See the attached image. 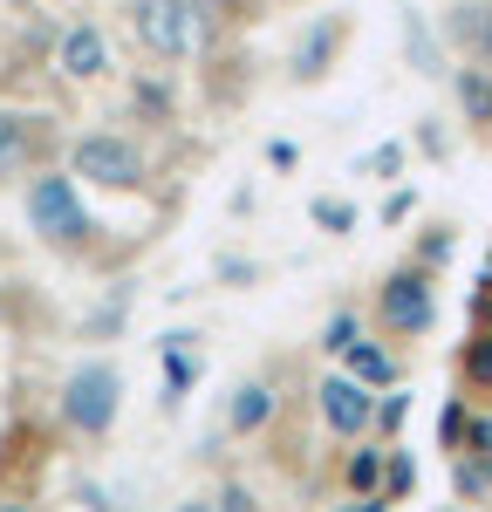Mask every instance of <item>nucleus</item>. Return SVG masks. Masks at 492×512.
<instances>
[{"instance_id": "nucleus-6", "label": "nucleus", "mask_w": 492, "mask_h": 512, "mask_svg": "<svg viewBox=\"0 0 492 512\" xmlns=\"http://www.w3.org/2000/svg\"><path fill=\"white\" fill-rule=\"evenodd\" d=\"M315 410H322V424L335 437H363L376 424V390H369L363 376H349V369H328L322 383H315Z\"/></svg>"}, {"instance_id": "nucleus-14", "label": "nucleus", "mask_w": 492, "mask_h": 512, "mask_svg": "<svg viewBox=\"0 0 492 512\" xmlns=\"http://www.w3.org/2000/svg\"><path fill=\"white\" fill-rule=\"evenodd\" d=\"M404 48H410V69H417V76H451L445 69V48H438V35H431V28H424V14H404Z\"/></svg>"}, {"instance_id": "nucleus-24", "label": "nucleus", "mask_w": 492, "mask_h": 512, "mask_svg": "<svg viewBox=\"0 0 492 512\" xmlns=\"http://www.w3.org/2000/svg\"><path fill=\"white\" fill-rule=\"evenodd\" d=\"M465 451H472V458H486V465H492V410H486V403L472 410V431H465Z\"/></svg>"}, {"instance_id": "nucleus-9", "label": "nucleus", "mask_w": 492, "mask_h": 512, "mask_svg": "<svg viewBox=\"0 0 492 512\" xmlns=\"http://www.w3.org/2000/svg\"><path fill=\"white\" fill-rule=\"evenodd\" d=\"M103 69H110V41H103V28H96V21H76V28L62 35V76L96 82Z\"/></svg>"}, {"instance_id": "nucleus-26", "label": "nucleus", "mask_w": 492, "mask_h": 512, "mask_svg": "<svg viewBox=\"0 0 492 512\" xmlns=\"http://www.w3.org/2000/svg\"><path fill=\"white\" fill-rule=\"evenodd\" d=\"M417 212V192H390L383 198V226H397V219H410Z\"/></svg>"}, {"instance_id": "nucleus-11", "label": "nucleus", "mask_w": 492, "mask_h": 512, "mask_svg": "<svg viewBox=\"0 0 492 512\" xmlns=\"http://www.w3.org/2000/svg\"><path fill=\"white\" fill-rule=\"evenodd\" d=\"M274 403H281V396H274V383H260V376H253V383H240V390H233V403H226V431H233V437L267 431Z\"/></svg>"}, {"instance_id": "nucleus-12", "label": "nucleus", "mask_w": 492, "mask_h": 512, "mask_svg": "<svg viewBox=\"0 0 492 512\" xmlns=\"http://www.w3.org/2000/svg\"><path fill=\"white\" fill-rule=\"evenodd\" d=\"M335 48H342V21H315V28H308V41L294 48V69H287V76H294V82H322Z\"/></svg>"}, {"instance_id": "nucleus-16", "label": "nucleus", "mask_w": 492, "mask_h": 512, "mask_svg": "<svg viewBox=\"0 0 492 512\" xmlns=\"http://www.w3.org/2000/svg\"><path fill=\"white\" fill-rule=\"evenodd\" d=\"M458 376H465V390L492 396V328H472V335H465V349H458Z\"/></svg>"}, {"instance_id": "nucleus-21", "label": "nucleus", "mask_w": 492, "mask_h": 512, "mask_svg": "<svg viewBox=\"0 0 492 512\" xmlns=\"http://www.w3.org/2000/svg\"><path fill=\"white\" fill-rule=\"evenodd\" d=\"M356 335H363V315H356V308H335V315L322 321V355H342Z\"/></svg>"}, {"instance_id": "nucleus-19", "label": "nucleus", "mask_w": 492, "mask_h": 512, "mask_svg": "<svg viewBox=\"0 0 492 512\" xmlns=\"http://www.w3.org/2000/svg\"><path fill=\"white\" fill-rule=\"evenodd\" d=\"M451 253H458V233H451V226H424V233H417V253H410V260L438 274V267H445Z\"/></svg>"}, {"instance_id": "nucleus-5", "label": "nucleus", "mask_w": 492, "mask_h": 512, "mask_svg": "<svg viewBox=\"0 0 492 512\" xmlns=\"http://www.w3.org/2000/svg\"><path fill=\"white\" fill-rule=\"evenodd\" d=\"M28 219L55 246H82L89 239V212H82V198H76V178H62V171H41L35 185H28Z\"/></svg>"}, {"instance_id": "nucleus-23", "label": "nucleus", "mask_w": 492, "mask_h": 512, "mask_svg": "<svg viewBox=\"0 0 492 512\" xmlns=\"http://www.w3.org/2000/svg\"><path fill=\"white\" fill-rule=\"evenodd\" d=\"M363 171H369V178H383V185L404 178V144H376V151L363 158Z\"/></svg>"}, {"instance_id": "nucleus-20", "label": "nucleus", "mask_w": 492, "mask_h": 512, "mask_svg": "<svg viewBox=\"0 0 492 512\" xmlns=\"http://www.w3.org/2000/svg\"><path fill=\"white\" fill-rule=\"evenodd\" d=\"M308 219H315L322 233H335V239L356 233V205H349V198H315V205H308Z\"/></svg>"}, {"instance_id": "nucleus-22", "label": "nucleus", "mask_w": 492, "mask_h": 512, "mask_svg": "<svg viewBox=\"0 0 492 512\" xmlns=\"http://www.w3.org/2000/svg\"><path fill=\"white\" fill-rule=\"evenodd\" d=\"M404 417H410V396L397 390V383H390V390L376 396V431H383V437H397V431H404Z\"/></svg>"}, {"instance_id": "nucleus-10", "label": "nucleus", "mask_w": 492, "mask_h": 512, "mask_svg": "<svg viewBox=\"0 0 492 512\" xmlns=\"http://www.w3.org/2000/svg\"><path fill=\"white\" fill-rule=\"evenodd\" d=\"M342 369H349V376H363L369 390H390V383H404V362L383 349V342H369V335H356V342L342 349Z\"/></svg>"}, {"instance_id": "nucleus-15", "label": "nucleus", "mask_w": 492, "mask_h": 512, "mask_svg": "<svg viewBox=\"0 0 492 512\" xmlns=\"http://www.w3.org/2000/svg\"><path fill=\"white\" fill-rule=\"evenodd\" d=\"M383 458H390V444H363L349 465H342V485L363 499V506H376V485H383Z\"/></svg>"}, {"instance_id": "nucleus-1", "label": "nucleus", "mask_w": 492, "mask_h": 512, "mask_svg": "<svg viewBox=\"0 0 492 512\" xmlns=\"http://www.w3.org/2000/svg\"><path fill=\"white\" fill-rule=\"evenodd\" d=\"M376 321H383V335L390 342H424L431 328H438V280L431 267H390L383 287H376Z\"/></svg>"}, {"instance_id": "nucleus-4", "label": "nucleus", "mask_w": 492, "mask_h": 512, "mask_svg": "<svg viewBox=\"0 0 492 512\" xmlns=\"http://www.w3.org/2000/svg\"><path fill=\"white\" fill-rule=\"evenodd\" d=\"M130 28L158 62H185L199 48V0H137Z\"/></svg>"}, {"instance_id": "nucleus-13", "label": "nucleus", "mask_w": 492, "mask_h": 512, "mask_svg": "<svg viewBox=\"0 0 492 512\" xmlns=\"http://www.w3.org/2000/svg\"><path fill=\"white\" fill-rule=\"evenodd\" d=\"M28 158H35V117H7L0 110V178L28 171Z\"/></svg>"}, {"instance_id": "nucleus-2", "label": "nucleus", "mask_w": 492, "mask_h": 512, "mask_svg": "<svg viewBox=\"0 0 492 512\" xmlns=\"http://www.w3.org/2000/svg\"><path fill=\"white\" fill-rule=\"evenodd\" d=\"M117 410H123V376L110 362H82L76 376L62 383V417H69L82 437H103L117 424Z\"/></svg>"}, {"instance_id": "nucleus-3", "label": "nucleus", "mask_w": 492, "mask_h": 512, "mask_svg": "<svg viewBox=\"0 0 492 512\" xmlns=\"http://www.w3.org/2000/svg\"><path fill=\"white\" fill-rule=\"evenodd\" d=\"M69 171L89 178V185H103V192H137L144 185V151L130 137L89 130V137H76V151H69Z\"/></svg>"}, {"instance_id": "nucleus-27", "label": "nucleus", "mask_w": 492, "mask_h": 512, "mask_svg": "<svg viewBox=\"0 0 492 512\" xmlns=\"http://www.w3.org/2000/svg\"><path fill=\"white\" fill-rule=\"evenodd\" d=\"M205 7H226V0H199V14H205Z\"/></svg>"}, {"instance_id": "nucleus-18", "label": "nucleus", "mask_w": 492, "mask_h": 512, "mask_svg": "<svg viewBox=\"0 0 492 512\" xmlns=\"http://www.w3.org/2000/svg\"><path fill=\"white\" fill-rule=\"evenodd\" d=\"M472 410H479V403H472V396H451L445 410H438V451H465V431H472Z\"/></svg>"}, {"instance_id": "nucleus-25", "label": "nucleus", "mask_w": 492, "mask_h": 512, "mask_svg": "<svg viewBox=\"0 0 492 512\" xmlns=\"http://www.w3.org/2000/svg\"><path fill=\"white\" fill-rule=\"evenodd\" d=\"M417 151H424V158H445V130H438V117H417Z\"/></svg>"}, {"instance_id": "nucleus-8", "label": "nucleus", "mask_w": 492, "mask_h": 512, "mask_svg": "<svg viewBox=\"0 0 492 512\" xmlns=\"http://www.w3.org/2000/svg\"><path fill=\"white\" fill-rule=\"evenodd\" d=\"M451 103H458L465 130H472L479 144H492V69L486 62H458V69H451Z\"/></svg>"}, {"instance_id": "nucleus-17", "label": "nucleus", "mask_w": 492, "mask_h": 512, "mask_svg": "<svg viewBox=\"0 0 492 512\" xmlns=\"http://www.w3.org/2000/svg\"><path fill=\"white\" fill-rule=\"evenodd\" d=\"M410 492H417V465H410V451L390 444V458H383V485H376V506H404Z\"/></svg>"}, {"instance_id": "nucleus-7", "label": "nucleus", "mask_w": 492, "mask_h": 512, "mask_svg": "<svg viewBox=\"0 0 492 512\" xmlns=\"http://www.w3.org/2000/svg\"><path fill=\"white\" fill-rule=\"evenodd\" d=\"M438 35L451 41L458 62H486L492 69V0H451L445 21H438Z\"/></svg>"}]
</instances>
